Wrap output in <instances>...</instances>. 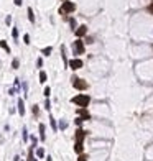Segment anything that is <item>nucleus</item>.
I'll list each match as a JSON object with an SVG mask.
<instances>
[{"label":"nucleus","mask_w":153,"mask_h":161,"mask_svg":"<svg viewBox=\"0 0 153 161\" xmlns=\"http://www.w3.org/2000/svg\"><path fill=\"white\" fill-rule=\"evenodd\" d=\"M36 156H38V158H43L44 156V148H41V146H40V148H36Z\"/></svg>","instance_id":"obj_17"},{"label":"nucleus","mask_w":153,"mask_h":161,"mask_svg":"<svg viewBox=\"0 0 153 161\" xmlns=\"http://www.w3.org/2000/svg\"><path fill=\"white\" fill-rule=\"evenodd\" d=\"M23 142H28V130H26V127H23Z\"/></svg>","instance_id":"obj_22"},{"label":"nucleus","mask_w":153,"mask_h":161,"mask_svg":"<svg viewBox=\"0 0 153 161\" xmlns=\"http://www.w3.org/2000/svg\"><path fill=\"white\" fill-rule=\"evenodd\" d=\"M74 123H76L78 127H81V125H82V118H81V117H78V118L74 120Z\"/></svg>","instance_id":"obj_26"},{"label":"nucleus","mask_w":153,"mask_h":161,"mask_svg":"<svg viewBox=\"0 0 153 161\" xmlns=\"http://www.w3.org/2000/svg\"><path fill=\"white\" fill-rule=\"evenodd\" d=\"M36 66H38V67H41V66H43V59H41V58H40L38 61H36Z\"/></svg>","instance_id":"obj_30"},{"label":"nucleus","mask_w":153,"mask_h":161,"mask_svg":"<svg viewBox=\"0 0 153 161\" xmlns=\"http://www.w3.org/2000/svg\"><path fill=\"white\" fill-rule=\"evenodd\" d=\"M74 151L78 155H81L84 151V143L82 142H76V145H74Z\"/></svg>","instance_id":"obj_10"},{"label":"nucleus","mask_w":153,"mask_h":161,"mask_svg":"<svg viewBox=\"0 0 153 161\" xmlns=\"http://www.w3.org/2000/svg\"><path fill=\"white\" fill-rule=\"evenodd\" d=\"M78 161H87V155L81 153V155H79V158H78Z\"/></svg>","instance_id":"obj_24"},{"label":"nucleus","mask_w":153,"mask_h":161,"mask_svg":"<svg viewBox=\"0 0 153 161\" xmlns=\"http://www.w3.org/2000/svg\"><path fill=\"white\" fill-rule=\"evenodd\" d=\"M78 114L81 115V118H82V122H87V120H90V114L87 112V109H79Z\"/></svg>","instance_id":"obj_7"},{"label":"nucleus","mask_w":153,"mask_h":161,"mask_svg":"<svg viewBox=\"0 0 153 161\" xmlns=\"http://www.w3.org/2000/svg\"><path fill=\"white\" fill-rule=\"evenodd\" d=\"M69 23H71V26H72V30H76V28H78V23H76L74 18H69Z\"/></svg>","instance_id":"obj_23"},{"label":"nucleus","mask_w":153,"mask_h":161,"mask_svg":"<svg viewBox=\"0 0 153 161\" xmlns=\"http://www.w3.org/2000/svg\"><path fill=\"white\" fill-rule=\"evenodd\" d=\"M148 12H150V13H153V2L150 3V7H148Z\"/></svg>","instance_id":"obj_31"},{"label":"nucleus","mask_w":153,"mask_h":161,"mask_svg":"<svg viewBox=\"0 0 153 161\" xmlns=\"http://www.w3.org/2000/svg\"><path fill=\"white\" fill-rule=\"evenodd\" d=\"M74 8H76V5L72 2H63L59 13H71V12H74Z\"/></svg>","instance_id":"obj_4"},{"label":"nucleus","mask_w":153,"mask_h":161,"mask_svg":"<svg viewBox=\"0 0 153 161\" xmlns=\"http://www.w3.org/2000/svg\"><path fill=\"white\" fill-rule=\"evenodd\" d=\"M40 140H41V142H44V140H46V135H44V132H46V127H44V123H40Z\"/></svg>","instance_id":"obj_9"},{"label":"nucleus","mask_w":153,"mask_h":161,"mask_svg":"<svg viewBox=\"0 0 153 161\" xmlns=\"http://www.w3.org/2000/svg\"><path fill=\"white\" fill-rule=\"evenodd\" d=\"M51 51H53V48H51V46H48V48H44V49H43L41 53H43L44 56H50V54H51Z\"/></svg>","instance_id":"obj_19"},{"label":"nucleus","mask_w":153,"mask_h":161,"mask_svg":"<svg viewBox=\"0 0 153 161\" xmlns=\"http://www.w3.org/2000/svg\"><path fill=\"white\" fill-rule=\"evenodd\" d=\"M0 48H4V49H5L7 53H10V46H8V44H7V41H4V39L0 41Z\"/></svg>","instance_id":"obj_16"},{"label":"nucleus","mask_w":153,"mask_h":161,"mask_svg":"<svg viewBox=\"0 0 153 161\" xmlns=\"http://www.w3.org/2000/svg\"><path fill=\"white\" fill-rule=\"evenodd\" d=\"M43 94H44V97H50V94H51V89H50V87H44V92H43Z\"/></svg>","instance_id":"obj_25"},{"label":"nucleus","mask_w":153,"mask_h":161,"mask_svg":"<svg viewBox=\"0 0 153 161\" xmlns=\"http://www.w3.org/2000/svg\"><path fill=\"white\" fill-rule=\"evenodd\" d=\"M32 112H33V115H35V117H38V114H40L38 105H33V107H32Z\"/></svg>","instance_id":"obj_20"},{"label":"nucleus","mask_w":153,"mask_h":161,"mask_svg":"<svg viewBox=\"0 0 153 161\" xmlns=\"http://www.w3.org/2000/svg\"><path fill=\"white\" fill-rule=\"evenodd\" d=\"M71 81H72V87H74V89H78V90H86L87 89V82H86V81H82V79L72 76Z\"/></svg>","instance_id":"obj_2"},{"label":"nucleus","mask_w":153,"mask_h":161,"mask_svg":"<svg viewBox=\"0 0 153 161\" xmlns=\"http://www.w3.org/2000/svg\"><path fill=\"white\" fill-rule=\"evenodd\" d=\"M28 20H30L32 23H35V15H33V10H32V8H28Z\"/></svg>","instance_id":"obj_18"},{"label":"nucleus","mask_w":153,"mask_h":161,"mask_svg":"<svg viewBox=\"0 0 153 161\" xmlns=\"http://www.w3.org/2000/svg\"><path fill=\"white\" fill-rule=\"evenodd\" d=\"M72 53H74V56L84 54V43L81 39H76L74 43H72Z\"/></svg>","instance_id":"obj_3"},{"label":"nucleus","mask_w":153,"mask_h":161,"mask_svg":"<svg viewBox=\"0 0 153 161\" xmlns=\"http://www.w3.org/2000/svg\"><path fill=\"white\" fill-rule=\"evenodd\" d=\"M18 66H20V61H18V59H13V61H12V67H13V69H18Z\"/></svg>","instance_id":"obj_21"},{"label":"nucleus","mask_w":153,"mask_h":161,"mask_svg":"<svg viewBox=\"0 0 153 161\" xmlns=\"http://www.w3.org/2000/svg\"><path fill=\"white\" fill-rule=\"evenodd\" d=\"M13 2H15V5H18V7H20V5H22V3H23L22 0H13Z\"/></svg>","instance_id":"obj_32"},{"label":"nucleus","mask_w":153,"mask_h":161,"mask_svg":"<svg viewBox=\"0 0 153 161\" xmlns=\"http://www.w3.org/2000/svg\"><path fill=\"white\" fill-rule=\"evenodd\" d=\"M71 102L76 104L79 109H87V105H89V102H90V97L87 94H79V95L71 99Z\"/></svg>","instance_id":"obj_1"},{"label":"nucleus","mask_w":153,"mask_h":161,"mask_svg":"<svg viewBox=\"0 0 153 161\" xmlns=\"http://www.w3.org/2000/svg\"><path fill=\"white\" fill-rule=\"evenodd\" d=\"M33 150H35V146H32L28 150V161H36V158L33 156Z\"/></svg>","instance_id":"obj_13"},{"label":"nucleus","mask_w":153,"mask_h":161,"mask_svg":"<svg viewBox=\"0 0 153 161\" xmlns=\"http://www.w3.org/2000/svg\"><path fill=\"white\" fill-rule=\"evenodd\" d=\"M86 33H87V26H86V25H81V26L76 28V35H78L79 38H81V36H84Z\"/></svg>","instance_id":"obj_8"},{"label":"nucleus","mask_w":153,"mask_h":161,"mask_svg":"<svg viewBox=\"0 0 153 161\" xmlns=\"http://www.w3.org/2000/svg\"><path fill=\"white\" fill-rule=\"evenodd\" d=\"M12 36H13V38H18V28H13V31H12Z\"/></svg>","instance_id":"obj_27"},{"label":"nucleus","mask_w":153,"mask_h":161,"mask_svg":"<svg viewBox=\"0 0 153 161\" xmlns=\"http://www.w3.org/2000/svg\"><path fill=\"white\" fill-rule=\"evenodd\" d=\"M18 114L23 117L25 115V102L22 100V99H18Z\"/></svg>","instance_id":"obj_11"},{"label":"nucleus","mask_w":153,"mask_h":161,"mask_svg":"<svg viewBox=\"0 0 153 161\" xmlns=\"http://www.w3.org/2000/svg\"><path fill=\"white\" fill-rule=\"evenodd\" d=\"M68 66H69L72 71H78V69L82 67V61H81V59H71V61H68Z\"/></svg>","instance_id":"obj_6"},{"label":"nucleus","mask_w":153,"mask_h":161,"mask_svg":"<svg viewBox=\"0 0 153 161\" xmlns=\"http://www.w3.org/2000/svg\"><path fill=\"white\" fill-rule=\"evenodd\" d=\"M58 128H59V130H66V128H68V122H66V120H59Z\"/></svg>","instance_id":"obj_15"},{"label":"nucleus","mask_w":153,"mask_h":161,"mask_svg":"<svg viewBox=\"0 0 153 161\" xmlns=\"http://www.w3.org/2000/svg\"><path fill=\"white\" fill-rule=\"evenodd\" d=\"M50 125H51V128H53V132H58V125H56V120L53 117H50Z\"/></svg>","instance_id":"obj_12"},{"label":"nucleus","mask_w":153,"mask_h":161,"mask_svg":"<svg viewBox=\"0 0 153 161\" xmlns=\"http://www.w3.org/2000/svg\"><path fill=\"white\" fill-rule=\"evenodd\" d=\"M87 133H89V132H86V130H82L81 127H79V128L76 130V133H74L76 142H84V138L87 137Z\"/></svg>","instance_id":"obj_5"},{"label":"nucleus","mask_w":153,"mask_h":161,"mask_svg":"<svg viewBox=\"0 0 153 161\" xmlns=\"http://www.w3.org/2000/svg\"><path fill=\"white\" fill-rule=\"evenodd\" d=\"M44 109L50 110L51 109V102H50V99H46V102H44Z\"/></svg>","instance_id":"obj_28"},{"label":"nucleus","mask_w":153,"mask_h":161,"mask_svg":"<svg viewBox=\"0 0 153 161\" xmlns=\"http://www.w3.org/2000/svg\"><path fill=\"white\" fill-rule=\"evenodd\" d=\"M23 41H25L26 44H30V35H25V36H23Z\"/></svg>","instance_id":"obj_29"},{"label":"nucleus","mask_w":153,"mask_h":161,"mask_svg":"<svg viewBox=\"0 0 153 161\" xmlns=\"http://www.w3.org/2000/svg\"><path fill=\"white\" fill-rule=\"evenodd\" d=\"M46 79H48L46 72H44V71H41V72H40V82H41V84H44V82H46Z\"/></svg>","instance_id":"obj_14"}]
</instances>
